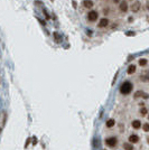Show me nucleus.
I'll use <instances>...</instances> for the list:
<instances>
[{"label": "nucleus", "mask_w": 149, "mask_h": 150, "mask_svg": "<svg viewBox=\"0 0 149 150\" xmlns=\"http://www.w3.org/2000/svg\"><path fill=\"white\" fill-rule=\"evenodd\" d=\"M131 10L132 12H138L140 10V8H141V3H140V1H138V0H136V1H133V2L131 3Z\"/></svg>", "instance_id": "obj_4"}, {"label": "nucleus", "mask_w": 149, "mask_h": 150, "mask_svg": "<svg viewBox=\"0 0 149 150\" xmlns=\"http://www.w3.org/2000/svg\"><path fill=\"white\" fill-rule=\"evenodd\" d=\"M132 127H133L134 129H139L140 127H141V122H140L139 120H134V121H132Z\"/></svg>", "instance_id": "obj_9"}, {"label": "nucleus", "mask_w": 149, "mask_h": 150, "mask_svg": "<svg viewBox=\"0 0 149 150\" xmlns=\"http://www.w3.org/2000/svg\"><path fill=\"white\" fill-rule=\"evenodd\" d=\"M139 65L140 66H146L147 65V59H145V58L139 59Z\"/></svg>", "instance_id": "obj_14"}, {"label": "nucleus", "mask_w": 149, "mask_h": 150, "mask_svg": "<svg viewBox=\"0 0 149 150\" xmlns=\"http://www.w3.org/2000/svg\"><path fill=\"white\" fill-rule=\"evenodd\" d=\"M132 90H133V85H132L130 82H128V81L125 82V83H122L121 86H120V92L122 93V94H125V95L129 94Z\"/></svg>", "instance_id": "obj_1"}, {"label": "nucleus", "mask_w": 149, "mask_h": 150, "mask_svg": "<svg viewBox=\"0 0 149 150\" xmlns=\"http://www.w3.org/2000/svg\"><path fill=\"white\" fill-rule=\"evenodd\" d=\"M139 96H144L145 99H147V94H145V93L141 92V91H139V92H137L136 94H134V99H138Z\"/></svg>", "instance_id": "obj_11"}, {"label": "nucleus", "mask_w": 149, "mask_h": 150, "mask_svg": "<svg viewBox=\"0 0 149 150\" xmlns=\"http://www.w3.org/2000/svg\"><path fill=\"white\" fill-rule=\"evenodd\" d=\"M33 142H34V145H36V142H37V140H36V138H34V139H33Z\"/></svg>", "instance_id": "obj_17"}, {"label": "nucleus", "mask_w": 149, "mask_h": 150, "mask_svg": "<svg viewBox=\"0 0 149 150\" xmlns=\"http://www.w3.org/2000/svg\"><path fill=\"white\" fill-rule=\"evenodd\" d=\"M119 7H120V10H121V11L126 12L128 10V3H127V1H126V0H122V1L120 2Z\"/></svg>", "instance_id": "obj_6"}, {"label": "nucleus", "mask_w": 149, "mask_h": 150, "mask_svg": "<svg viewBox=\"0 0 149 150\" xmlns=\"http://www.w3.org/2000/svg\"><path fill=\"white\" fill-rule=\"evenodd\" d=\"M105 143H107L109 147L113 148V147H115V146H117L118 140H117V138H115V137H110V138H108L107 140H105Z\"/></svg>", "instance_id": "obj_2"}, {"label": "nucleus", "mask_w": 149, "mask_h": 150, "mask_svg": "<svg viewBox=\"0 0 149 150\" xmlns=\"http://www.w3.org/2000/svg\"><path fill=\"white\" fill-rule=\"evenodd\" d=\"M140 113H141L142 115H146L147 114V108H141V109H140Z\"/></svg>", "instance_id": "obj_15"}, {"label": "nucleus", "mask_w": 149, "mask_h": 150, "mask_svg": "<svg viewBox=\"0 0 149 150\" xmlns=\"http://www.w3.org/2000/svg\"><path fill=\"white\" fill-rule=\"evenodd\" d=\"M113 2H119V0H112Z\"/></svg>", "instance_id": "obj_18"}, {"label": "nucleus", "mask_w": 149, "mask_h": 150, "mask_svg": "<svg viewBox=\"0 0 149 150\" xmlns=\"http://www.w3.org/2000/svg\"><path fill=\"white\" fill-rule=\"evenodd\" d=\"M136 72V66L134 65H130L129 68H128V74H133Z\"/></svg>", "instance_id": "obj_12"}, {"label": "nucleus", "mask_w": 149, "mask_h": 150, "mask_svg": "<svg viewBox=\"0 0 149 150\" xmlns=\"http://www.w3.org/2000/svg\"><path fill=\"white\" fill-rule=\"evenodd\" d=\"M114 124H115V121L113 120V119H109V120L107 121V127H108V128H112Z\"/></svg>", "instance_id": "obj_10"}, {"label": "nucleus", "mask_w": 149, "mask_h": 150, "mask_svg": "<svg viewBox=\"0 0 149 150\" xmlns=\"http://www.w3.org/2000/svg\"><path fill=\"white\" fill-rule=\"evenodd\" d=\"M98 18H99V15L95 10H91V11L88 14V19L90 20V21H95Z\"/></svg>", "instance_id": "obj_3"}, {"label": "nucleus", "mask_w": 149, "mask_h": 150, "mask_svg": "<svg viewBox=\"0 0 149 150\" xmlns=\"http://www.w3.org/2000/svg\"><path fill=\"white\" fill-rule=\"evenodd\" d=\"M83 6L85 8H89V9H90V8L93 7V1H92V0H84V1H83Z\"/></svg>", "instance_id": "obj_8"}, {"label": "nucleus", "mask_w": 149, "mask_h": 150, "mask_svg": "<svg viewBox=\"0 0 149 150\" xmlns=\"http://www.w3.org/2000/svg\"><path fill=\"white\" fill-rule=\"evenodd\" d=\"M144 130L145 131H148L149 130V124L148 123H145L144 124Z\"/></svg>", "instance_id": "obj_16"}, {"label": "nucleus", "mask_w": 149, "mask_h": 150, "mask_svg": "<svg viewBox=\"0 0 149 150\" xmlns=\"http://www.w3.org/2000/svg\"><path fill=\"white\" fill-rule=\"evenodd\" d=\"M108 25H109V19H108V18H102V19L100 20V22H99V27H100V28L108 27Z\"/></svg>", "instance_id": "obj_5"}, {"label": "nucleus", "mask_w": 149, "mask_h": 150, "mask_svg": "<svg viewBox=\"0 0 149 150\" xmlns=\"http://www.w3.org/2000/svg\"><path fill=\"white\" fill-rule=\"evenodd\" d=\"M123 148H125L126 150H133L132 143H125V145H123Z\"/></svg>", "instance_id": "obj_13"}, {"label": "nucleus", "mask_w": 149, "mask_h": 150, "mask_svg": "<svg viewBox=\"0 0 149 150\" xmlns=\"http://www.w3.org/2000/svg\"><path fill=\"white\" fill-rule=\"evenodd\" d=\"M129 141H130V143H137L139 141V137L137 134H131L129 137Z\"/></svg>", "instance_id": "obj_7"}]
</instances>
